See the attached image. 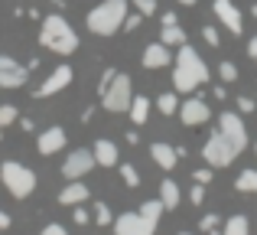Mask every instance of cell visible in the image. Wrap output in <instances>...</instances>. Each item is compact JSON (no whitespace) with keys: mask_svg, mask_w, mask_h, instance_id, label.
<instances>
[{"mask_svg":"<svg viewBox=\"0 0 257 235\" xmlns=\"http://www.w3.org/2000/svg\"><path fill=\"white\" fill-rule=\"evenodd\" d=\"M208 79H212V72H208L205 59L189 43H182L179 49L173 52V89H176V95H192Z\"/></svg>","mask_w":257,"mask_h":235,"instance_id":"obj_1","label":"cell"},{"mask_svg":"<svg viewBox=\"0 0 257 235\" xmlns=\"http://www.w3.org/2000/svg\"><path fill=\"white\" fill-rule=\"evenodd\" d=\"M39 46L56 56H72L78 49V33L62 13H49V17H43V26H39Z\"/></svg>","mask_w":257,"mask_h":235,"instance_id":"obj_2","label":"cell"},{"mask_svg":"<svg viewBox=\"0 0 257 235\" xmlns=\"http://www.w3.org/2000/svg\"><path fill=\"white\" fill-rule=\"evenodd\" d=\"M127 0H101L94 10H88L85 17V26L88 33L94 36H114V33L124 26V17H127Z\"/></svg>","mask_w":257,"mask_h":235,"instance_id":"obj_3","label":"cell"},{"mask_svg":"<svg viewBox=\"0 0 257 235\" xmlns=\"http://www.w3.org/2000/svg\"><path fill=\"white\" fill-rule=\"evenodd\" d=\"M0 183L7 186V193H10L13 199H26V196L36 193V173L26 164H20V160H4V167H0Z\"/></svg>","mask_w":257,"mask_h":235,"instance_id":"obj_4","label":"cell"},{"mask_svg":"<svg viewBox=\"0 0 257 235\" xmlns=\"http://www.w3.org/2000/svg\"><path fill=\"white\" fill-rule=\"evenodd\" d=\"M101 95V108L111 111V115H120V111L131 108L134 102V85H131V75L127 72H114V79L98 92Z\"/></svg>","mask_w":257,"mask_h":235,"instance_id":"obj_5","label":"cell"},{"mask_svg":"<svg viewBox=\"0 0 257 235\" xmlns=\"http://www.w3.org/2000/svg\"><path fill=\"white\" fill-rule=\"evenodd\" d=\"M202 157H205V167H212V170H225V167L234 164L238 150H234V147L228 144L218 131H212V134H208V140L202 144Z\"/></svg>","mask_w":257,"mask_h":235,"instance_id":"obj_6","label":"cell"},{"mask_svg":"<svg viewBox=\"0 0 257 235\" xmlns=\"http://www.w3.org/2000/svg\"><path fill=\"white\" fill-rule=\"evenodd\" d=\"M218 134H221V137H225L238 153L247 147V127H244V118H241L238 111H231V108H225V111L218 115Z\"/></svg>","mask_w":257,"mask_h":235,"instance_id":"obj_7","label":"cell"},{"mask_svg":"<svg viewBox=\"0 0 257 235\" xmlns=\"http://www.w3.org/2000/svg\"><path fill=\"white\" fill-rule=\"evenodd\" d=\"M72 79H75V69H72L69 62H62V65H56V69H52L49 75H46L43 82L36 85V92H33V95H36V98L59 95L62 89H69V85H72Z\"/></svg>","mask_w":257,"mask_h":235,"instance_id":"obj_8","label":"cell"},{"mask_svg":"<svg viewBox=\"0 0 257 235\" xmlns=\"http://www.w3.org/2000/svg\"><path fill=\"white\" fill-rule=\"evenodd\" d=\"M94 170V153L91 147H75L69 157L62 160V177L65 180H82L85 173Z\"/></svg>","mask_w":257,"mask_h":235,"instance_id":"obj_9","label":"cell"},{"mask_svg":"<svg viewBox=\"0 0 257 235\" xmlns=\"http://www.w3.org/2000/svg\"><path fill=\"white\" fill-rule=\"evenodd\" d=\"M212 10H215V17H218V23L225 26L231 36H241V33H244V13L238 10L234 0H215Z\"/></svg>","mask_w":257,"mask_h":235,"instance_id":"obj_10","label":"cell"},{"mask_svg":"<svg viewBox=\"0 0 257 235\" xmlns=\"http://www.w3.org/2000/svg\"><path fill=\"white\" fill-rule=\"evenodd\" d=\"M30 82V69L13 56H0V89H23Z\"/></svg>","mask_w":257,"mask_h":235,"instance_id":"obj_11","label":"cell"},{"mask_svg":"<svg viewBox=\"0 0 257 235\" xmlns=\"http://www.w3.org/2000/svg\"><path fill=\"white\" fill-rule=\"evenodd\" d=\"M111 229H114V235H153L157 232L150 222L140 219V212H120V216H114Z\"/></svg>","mask_w":257,"mask_h":235,"instance_id":"obj_12","label":"cell"},{"mask_svg":"<svg viewBox=\"0 0 257 235\" xmlns=\"http://www.w3.org/2000/svg\"><path fill=\"white\" fill-rule=\"evenodd\" d=\"M208 118H212V108H208L202 98H186V102L179 105V121H182L186 127L208 124Z\"/></svg>","mask_w":257,"mask_h":235,"instance_id":"obj_13","label":"cell"},{"mask_svg":"<svg viewBox=\"0 0 257 235\" xmlns=\"http://www.w3.org/2000/svg\"><path fill=\"white\" fill-rule=\"evenodd\" d=\"M65 127H59V124H52V127H46V131H39V137H36V150L43 153V157H52V153H59V150H65Z\"/></svg>","mask_w":257,"mask_h":235,"instance_id":"obj_14","label":"cell"},{"mask_svg":"<svg viewBox=\"0 0 257 235\" xmlns=\"http://www.w3.org/2000/svg\"><path fill=\"white\" fill-rule=\"evenodd\" d=\"M140 62H144V69H166V65H173V49L170 46H163L157 39V43H147L144 46V56H140Z\"/></svg>","mask_w":257,"mask_h":235,"instance_id":"obj_15","label":"cell"},{"mask_svg":"<svg viewBox=\"0 0 257 235\" xmlns=\"http://www.w3.org/2000/svg\"><path fill=\"white\" fill-rule=\"evenodd\" d=\"M91 153H94V167H117V164H120V150H117V144H114V140H107V137L94 140Z\"/></svg>","mask_w":257,"mask_h":235,"instance_id":"obj_16","label":"cell"},{"mask_svg":"<svg viewBox=\"0 0 257 235\" xmlns=\"http://www.w3.org/2000/svg\"><path fill=\"white\" fill-rule=\"evenodd\" d=\"M88 196H91V190H88L85 183L69 180V183L62 186V193H59V203L62 206H82V203H88Z\"/></svg>","mask_w":257,"mask_h":235,"instance_id":"obj_17","label":"cell"},{"mask_svg":"<svg viewBox=\"0 0 257 235\" xmlns=\"http://www.w3.org/2000/svg\"><path fill=\"white\" fill-rule=\"evenodd\" d=\"M150 157H153V164H157L160 170H173V167L179 164V157H176V147H173V144H163V140L150 144Z\"/></svg>","mask_w":257,"mask_h":235,"instance_id":"obj_18","label":"cell"},{"mask_svg":"<svg viewBox=\"0 0 257 235\" xmlns=\"http://www.w3.org/2000/svg\"><path fill=\"white\" fill-rule=\"evenodd\" d=\"M179 183L176 180H163L160 183V203H163V212H170V209H179Z\"/></svg>","mask_w":257,"mask_h":235,"instance_id":"obj_19","label":"cell"},{"mask_svg":"<svg viewBox=\"0 0 257 235\" xmlns=\"http://www.w3.org/2000/svg\"><path fill=\"white\" fill-rule=\"evenodd\" d=\"M150 108H153V102L147 95H134V102H131V108H127V115H131L134 124H147V118H150Z\"/></svg>","mask_w":257,"mask_h":235,"instance_id":"obj_20","label":"cell"},{"mask_svg":"<svg viewBox=\"0 0 257 235\" xmlns=\"http://www.w3.org/2000/svg\"><path fill=\"white\" fill-rule=\"evenodd\" d=\"M140 219H144V222H150L153 229H157L160 225V219H163V203H160V199H147V203H140Z\"/></svg>","mask_w":257,"mask_h":235,"instance_id":"obj_21","label":"cell"},{"mask_svg":"<svg viewBox=\"0 0 257 235\" xmlns=\"http://www.w3.org/2000/svg\"><path fill=\"white\" fill-rule=\"evenodd\" d=\"M160 43L170 46V49H179V46L186 43V30H182L179 23H176V26H163V30H160Z\"/></svg>","mask_w":257,"mask_h":235,"instance_id":"obj_22","label":"cell"},{"mask_svg":"<svg viewBox=\"0 0 257 235\" xmlns=\"http://www.w3.org/2000/svg\"><path fill=\"white\" fill-rule=\"evenodd\" d=\"M221 235H251V222L247 216H228L221 225Z\"/></svg>","mask_w":257,"mask_h":235,"instance_id":"obj_23","label":"cell"},{"mask_svg":"<svg viewBox=\"0 0 257 235\" xmlns=\"http://www.w3.org/2000/svg\"><path fill=\"white\" fill-rule=\"evenodd\" d=\"M234 190L238 193H257V170H241L234 180Z\"/></svg>","mask_w":257,"mask_h":235,"instance_id":"obj_24","label":"cell"},{"mask_svg":"<svg viewBox=\"0 0 257 235\" xmlns=\"http://www.w3.org/2000/svg\"><path fill=\"white\" fill-rule=\"evenodd\" d=\"M157 111L160 115H176V111H179V95H176V92H163V95L157 98Z\"/></svg>","mask_w":257,"mask_h":235,"instance_id":"obj_25","label":"cell"},{"mask_svg":"<svg viewBox=\"0 0 257 235\" xmlns=\"http://www.w3.org/2000/svg\"><path fill=\"white\" fill-rule=\"evenodd\" d=\"M218 79H221V85H231V82H238V65L234 62H218Z\"/></svg>","mask_w":257,"mask_h":235,"instance_id":"obj_26","label":"cell"},{"mask_svg":"<svg viewBox=\"0 0 257 235\" xmlns=\"http://www.w3.org/2000/svg\"><path fill=\"white\" fill-rule=\"evenodd\" d=\"M120 180H124L131 190H137V186H140V170L134 164H120Z\"/></svg>","mask_w":257,"mask_h":235,"instance_id":"obj_27","label":"cell"},{"mask_svg":"<svg viewBox=\"0 0 257 235\" xmlns=\"http://www.w3.org/2000/svg\"><path fill=\"white\" fill-rule=\"evenodd\" d=\"M94 222H98V225H111L114 222L111 206H107V203H94Z\"/></svg>","mask_w":257,"mask_h":235,"instance_id":"obj_28","label":"cell"},{"mask_svg":"<svg viewBox=\"0 0 257 235\" xmlns=\"http://www.w3.org/2000/svg\"><path fill=\"white\" fill-rule=\"evenodd\" d=\"M127 4H134V10H137L140 17H153V13H157V0H127Z\"/></svg>","mask_w":257,"mask_h":235,"instance_id":"obj_29","label":"cell"},{"mask_svg":"<svg viewBox=\"0 0 257 235\" xmlns=\"http://www.w3.org/2000/svg\"><path fill=\"white\" fill-rule=\"evenodd\" d=\"M218 225H221V219L215 216V212H208V216H202V219H199V229H202V232H215Z\"/></svg>","mask_w":257,"mask_h":235,"instance_id":"obj_30","label":"cell"},{"mask_svg":"<svg viewBox=\"0 0 257 235\" xmlns=\"http://www.w3.org/2000/svg\"><path fill=\"white\" fill-rule=\"evenodd\" d=\"M140 23H144V17H140V13H127V17H124V26H120V30L134 33V30H140Z\"/></svg>","mask_w":257,"mask_h":235,"instance_id":"obj_31","label":"cell"},{"mask_svg":"<svg viewBox=\"0 0 257 235\" xmlns=\"http://www.w3.org/2000/svg\"><path fill=\"white\" fill-rule=\"evenodd\" d=\"M189 203H192V206H202V203H205V186H202V183H195L192 190H189Z\"/></svg>","mask_w":257,"mask_h":235,"instance_id":"obj_32","label":"cell"},{"mask_svg":"<svg viewBox=\"0 0 257 235\" xmlns=\"http://www.w3.org/2000/svg\"><path fill=\"white\" fill-rule=\"evenodd\" d=\"M72 219H75V225H88L91 222V212L82 209V206H72Z\"/></svg>","mask_w":257,"mask_h":235,"instance_id":"obj_33","label":"cell"},{"mask_svg":"<svg viewBox=\"0 0 257 235\" xmlns=\"http://www.w3.org/2000/svg\"><path fill=\"white\" fill-rule=\"evenodd\" d=\"M202 39H205L208 46H218L221 43V36H218V30H215V26H202Z\"/></svg>","mask_w":257,"mask_h":235,"instance_id":"obj_34","label":"cell"},{"mask_svg":"<svg viewBox=\"0 0 257 235\" xmlns=\"http://www.w3.org/2000/svg\"><path fill=\"white\" fill-rule=\"evenodd\" d=\"M192 180H195V183H202V186H208V183H212V167H202V170H195Z\"/></svg>","mask_w":257,"mask_h":235,"instance_id":"obj_35","label":"cell"},{"mask_svg":"<svg viewBox=\"0 0 257 235\" xmlns=\"http://www.w3.org/2000/svg\"><path fill=\"white\" fill-rule=\"evenodd\" d=\"M234 105H238V115H251V111L257 108V105L251 102V98H247V95H241L238 98V102H234Z\"/></svg>","mask_w":257,"mask_h":235,"instance_id":"obj_36","label":"cell"},{"mask_svg":"<svg viewBox=\"0 0 257 235\" xmlns=\"http://www.w3.org/2000/svg\"><path fill=\"white\" fill-rule=\"evenodd\" d=\"M39 235H69V232H65V225H59V222H49V225H46V229L39 232Z\"/></svg>","mask_w":257,"mask_h":235,"instance_id":"obj_37","label":"cell"},{"mask_svg":"<svg viewBox=\"0 0 257 235\" xmlns=\"http://www.w3.org/2000/svg\"><path fill=\"white\" fill-rule=\"evenodd\" d=\"M160 23H163V26H176V23H179V17H176L173 10H166L163 17H160Z\"/></svg>","mask_w":257,"mask_h":235,"instance_id":"obj_38","label":"cell"},{"mask_svg":"<svg viewBox=\"0 0 257 235\" xmlns=\"http://www.w3.org/2000/svg\"><path fill=\"white\" fill-rule=\"evenodd\" d=\"M247 56H251V62L257 65V36H251V39H247Z\"/></svg>","mask_w":257,"mask_h":235,"instance_id":"obj_39","label":"cell"},{"mask_svg":"<svg viewBox=\"0 0 257 235\" xmlns=\"http://www.w3.org/2000/svg\"><path fill=\"white\" fill-rule=\"evenodd\" d=\"M114 72H117V69H104V72H101V82H98V92H101V89H104V85H107V82H111V79H114Z\"/></svg>","mask_w":257,"mask_h":235,"instance_id":"obj_40","label":"cell"},{"mask_svg":"<svg viewBox=\"0 0 257 235\" xmlns=\"http://www.w3.org/2000/svg\"><path fill=\"white\" fill-rule=\"evenodd\" d=\"M10 225H13L10 212H7V209H0V229H10Z\"/></svg>","mask_w":257,"mask_h":235,"instance_id":"obj_41","label":"cell"},{"mask_svg":"<svg viewBox=\"0 0 257 235\" xmlns=\"http://www.w3.org/2000/svg\"><path fill=\"white\" fill-rule=\"evenodd\" d=\"M212 95L218 98V102H225V95H228V92H225V85H215V89H212Z\"/></svg>","mask_w":257,"mask_h":235,"instance_id":"obj_42","label":"cell"},{"mask_svg":"<svg viewBox=\"0 0 257 235\" xmlns=\"http://www.w3.org/2000/svg\"><path fill=\"white\" fill-rule=\"evenodd\" d=\"M137 140H140V134H137V131H127V144L134 147V144H137Z\"/></svg>","mask_w":257,"mask_h":235,"instance_id":"obj_43","label":"cell"},{"mask_svg":"<svg viewBox=\"0 0 257 235\" xmlns=\"http://www.w3.org/2000/svg\"><path fill=\"white\" fill-rule=\"evenodd\" d=\"M179 4H182V7H195V4H199V0H179Z\"/></svg>","mask_w":257,"mask_h":235,"instance_id":"obj_44","label":"cell"},{"mask_svg":"<svg viewBox=\"0 0 257 235\" xmlns=\"http://www.w3.org/2000/svg\"><path fill=\"white\" fill-rule=\"evenodd\" d=\"M205 235H221V229H215V232H205Z\"/></svg>","mask_w":257,"mask_h":235,"instance_id":"obj_45","label":"cell"},{"mask_svg":"<svg viewBox=\"0 0 257 235\" xmlns=\"http://www.w3.org/2000/svg\"><path fill=\"white\" fill-rule=\"evenodd\" d=\"M0 140H4V124H0Z\"/></svg>","mask_w":257,"mask_h":235,"instance_id":"obj_46","label":"cell"},{"mask_svg":"<svg viewBox=\"0 0 257 235\" xmlns=\"http://www.w3.org/2000/svg\"><path fill=\"white\" fill-rule=\"evenodd\" d=\"M251 147H254V153H257V140H254V144H251Z\"/></svg>","mask_w":257,"mask_h":235,"instance_id":"obj_47","label":"cell"},{"mask_svg":"<svg viewBox=\"0 0 257 235\" xmlns=\"http://www.w3.org/2000/svg\"><path fill=\"white\" fill-rule=\"evenodd\" d=\"M179 235H192V232H179Z\"/></svg>","mask_w":257,"mask_h":235,"instance_id":"obj_48","label":"cell"}]
</instances>
